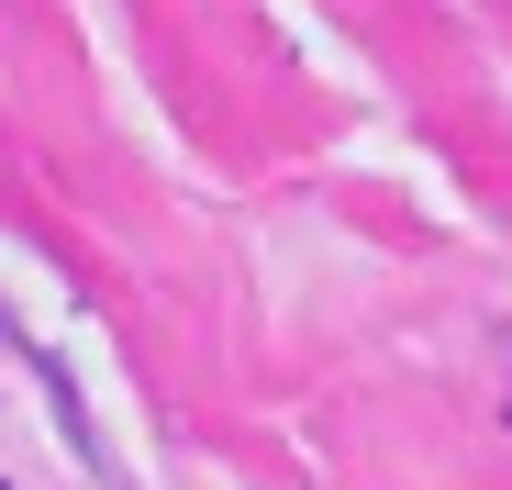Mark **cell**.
Here are the masks:
<instances>
[]
</instances>
